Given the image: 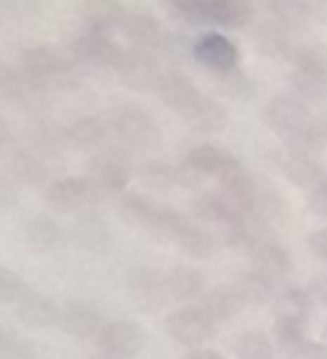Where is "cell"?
<instances>
[{"instance_id": "cell-1", "label": "cell", "mask_w": 327, "mask_h": 359, "mask_svg": "<svg viewBox=\"0 0 327 359\" xmlns=\"http://www.w3.org/2000/svg\"><path fill=\"white\" fill-rule=\"evenodd\" d=\"M168 11L187 22L219 27H243L253 18V6L246 0H180L170 3Z\"/></svg>"}, {"instance_id": "cell-2", "label": "cell", "mask_w": 327, "mask_h": 359, "mask_svg": "<svg viewBox=\"0 0 327 359\" xmlns=\"http://www.w3.org/2000/svg\"><path fill=\"white\" fill-rule=\"evenodd\" d=\"M25 81L37 89H72L79 84L72 62L62 60L50 47H30L20 57Z\"/></svg>"}, {"instance_id": "cell-3", "label": "cell", "mask_w": 327, "mask_h": 359, "mask_svg": "<svg viewBox=\"0 0 327 359\" xmlns=\"http://www.w3.org/2000/svg\"><path fill=\"white\" fill-rule=\"evenodd\" d=\"M133 168H131V158L119 148L101 150L91 158L89 168H86V180L101 192V195H119L126 190Z\"/></svg>"}, {"instance_id": "cell-4", "label": "cell", "mask_w": 327, "mask_h": 359, "mask_svg": "<svg viewBox=\"0 0 327 359\" xmlns=\"http://www.w3.org/2000/svg\"><path fill=\"white\" fill-rule=\"evenodd\" d=\"M111 130L124 145L135 150H148L158 143L160 130L153 116L140 106H121L111 116Z\"/></svg>"}, {"instance_id": "cell-5", "label": "cell", "mask_w": 327, "mask_h": 359, "mask_svg": "<svg viewBox=\"0 0 327 359\" xmlns=\"http://www.w3.org/2000/svg\"><path fill=\"white\" fill-rule=\"evenodd\" d=\"M50 207L65 215H89L101 200V192L86 177H62L50 182L45 192Z\"/></svg>"}, {"instance_id": "cell-6", "label": "cell", "mask_w": 327, "mask_h": 359, "mask_svg": "<svg viewBox=\"0 0 327 359\" xmlns=\"http://www.w3.org/2000/svg\"><path fill=\"white\" fill-rule=\"evenodd\" d=\"M148 344V332L143 325L133 320H116L109 323L99 334V347L106 357L114 359H133Z\"/></svg>"}, {"instance_id": "cell-7", "label": "cell", "mask_w": 327, "mask_h": 359, "mask_svg": "<svg viewBox=\"0 0 327 359\" xmlns=\"http://www.w3.org/2000/svg\"><path fill=\"white\" fill-rule=\"evenodd\" d=\"M72 55H74V60L79 65H89L96 67V69H116L124 50L111 40V35L86 27L72 42Z\"/></svg>"}, {"instance_id": "cell-8", "label": "cell", "mask_w": 327, "mask_h": 359, "mask_svg": "<svg viewBox=\"0 0 327 359\" xmlns=\"http://www.w3.org/2000/svg\"><path fill=\"white\" fill-rule=\"evenodd\" d=\"M214 327L217 325L204 315L202 308H194V305H187V308L175 310L173 315H168L165 320V330L168 334L180 344H187V347L197 349L202 342L214 337Z\"/></svg>"}, {"instance_id": "cell-9", "label": "cell", "mask_w": 327, "mask_h": 359, "mask_svg": "<svg viewBox=\"0 0 327 359\" xmlns=\"http://www.w3.org/2000/svg\"><path fill=\"white\" fill-rule=\"evenodd\" d=\"M121 81H124L128 89L135 91H148V89H158V81L163 79V72H160V62L155 60L153 52L145 50H124L121 62L116 67Z\"/></svg>"}, {"instance_id": "cell-10", "label": "cell", "mask_w": 327, "mask_h": 359, "mask_svg": "<svg viewBox=\"0 0 327 359\" xmlns=\"http://www.w3.org/2000/svg\"><path fill=\"white\" fill-rule=\"evenodd\" d=\"M263 118H266L268 128L276 130L283 140L293 138V135H298L312 123L307 106L302 101L293 99V96H276V99L268 101Z\"/></svg>"}, {"instance_id": "cell-11", "label": "cell", "mask_w": 327, "mask_h": 359, "mask_svg": "<svg viewBox=\"0 0 327 359\" xmlns=\"http://www.w3.org/2000/svg\"><path fill=\"white\" fill-rule=\"evenodd\" d=\"M126 293H128L131 303L143 313H155L165 305L168 290H165V280L153 269H133L126 278Z\"/></svg>"}, {"instance_id": "cell-12", "label": "cell", "mask_w": 327, "mask_h": 359, "mask_svg": "<svg viewBox=\"0 0 327 359\" xmlns=\"http://www.w3.org/2000/svg\"><path fill=\"white\" fill-rule=\"evenodd\" d=\"M192 55L199 65H204L209 72H227L234 69L239 62V47L227 35L219 32H204L192 42Z\"/></svg>"}, {"instance_id": "cell-13", "label": "cell", "mask_w": 327, "mask_h": 359, "mask_svg": "<svg viewBox=\"0 0 327 359\" xmlns=\"http://www.w3.org/2000/svg\"><path fill=\"white\" fill-rule=\"evenodd\" d=\"M69 239L76 249H81L84 254L91 256H104L111 251L114 239H111V229L106 226L104 219H99L96 215H79V219L72 224Z\"/></svg>"}, {"instance_id": "cell-14", "label": "cell", "mask_w": 327, "mask_h": 359, "mask_svg": "<svg viewBox=\"0 0 327 359\" xmlns=\"http://www.w3.org/2000/svg\"><path fill=\"white\" fill-rule=\"evenodd\" d=\"M60 327L76 339H91L99 337L106 325L99 308L89 303H69L60 315Z\"/></svg>"}, {"instance_id": "cell-15", "label": "cell", "mask_w": 327, "mask_h": 359, "mask_svg": "<svg viewBox=\"0 0 327 359\" xmlns=\"http://www.w3.org/2000/svg\"><path fill=\"white\" fill-rule=\"evenodd\" d=\"M276 165L283 175L288 177V182H293L300 190L312 192L322 180H325V170L320 168L315 158H305V155H293V153H276Z\"/></svg>"}, {"instance_id": "cell-16", "label": "cell", "mask_w": 327, "mask_h": 359, "mask_svg": "<svg viewBox=\"0 0 327 359\" xmlns=\"http://www.w3.org/2000/svg\"><path fill=\"white\" fill-rule=\"evenodd\" d=\"M124 35L128 37L131 45H133L135 50H145V52L158 50L160 52L168 32L163 30L160 20H155V15L143 13V11H135V13H128V18H126Z\"/></svg>"}, {"instance_id": "cell-17", "label": "cell", "mask_w": 327, "mask_h": 359, "mask_svg": "<svg viewBox=\"0 0 327 359\" xmlns=\"http://www.w3.org/2000/svg\"><path fill=\"white\" fill-rule=\"evenodd\" d=\"M158 94L168 109L178 111L182 116L202 99V91L194 86V81L187 79L185 74H178V72L163 74V79L158 81Z\"/></svg>"}, {"instance_id": "cell-18", "label": "cell", "mask_w": 327, "mask_h": 359, "mask_svg": "<svg viewBox=\"0 0 327 359\" xmlns=\"http://www.w3.org/2000/svg\"><path fill=\"white\" fill-rule=\"evenodd\" d=\"M15 308H18L20 323H25L27 327H32V330H45V327H52V325H60L62 310L57 308L55 300L47 298L45 293H30V290H27L15 303Z\"/></svg>"}, {"instance_id": "cell-19", "label": "cell", "mask_w": 327, "mask_h": 359, "mask_svg": "<svg viewBox=\"0 0 327 359\" xmlns=\"http://www.w3.org/2000/svg\"><path fill=\"white\" fill-rule=\"evenodd\" d=\"M22 234H25V244L30 246L35 254H52L65 244V229L57 224L52 217L37 215L22 224Z\"/></svg>"}, {"instance_id": "cell-20", "label": "cell", "mask_w": 327, "mask_h": 359, "mask_svg": "<svg viewBox=\"0 0 327 359\" xmlns=\"http://www.w3.org/2000/svg\"><path fill=\"white\" fill-rule=\"evenodd\" d=\"M185 165H189V168L199 175H217V177H224V175L236 168L239 160L234 158L229 150L219 148V145L204 143L189 150L187 158H185Z\"/></svg>"}, {"instance_id": "cell-21", "label": "cell", "mask_w": 327, "mask_h": 359, "mask_svg": "<svg viewBox=\"0 0 327 359\" xmlns=\"http://www.w3.org/2000/svg\"><path fill=\"white\" fill-rule=\"evenodd\" d=\"M248 254H251V261L258 273L268 276V278L276 280L291 273V256H288V251L283 249L281 244H276V241L258 239L256 244L248 249Z\"/></svg>"}, {"instance_id": "cell-22", "label": "cell", "mask_w": 327, "mask_h": 359, "mask_svg": "<svg viewBox=\"0 0 327 359\" xmlns=\"http://www.w3.org/2000/svg\"><path fill=\"white\" fill-rule=\"evenodd\" d=\"M199 308L204 310L209 320L214 325L222 323V320H229L243 308V300H241V293L236 290V285H214L212 290L202 295V305Z\"/></svg>"}, {"instance_id": "cell-23", "label": "cell", "mask_w": 327, "mask_h": 359, "mask_svg": "<svg viewBox=\"0 0 327 359\" xmlns=\"http://www.w3.org/2000/svg\"><path fill=\"white\" fill-rule=\"evenodd\" d=\"M192 215L199 217L202 222H209V224H222L224 229L227 226H234L239 219H241V212L227 200V197L219 192H204L197 200L192 202Z\"/></svg>"}, {"instance_id": "cell-24", "label": "cell", "mask_w": 327, "mask_h": 359, "mask_svg": "<svg viewBox=\"0 0 327 359\" xmlns=\"http://www.w3.org/2000/svg\"><path fill=\"white\" fill-rule=\"evenodd\" d=\"M187 126H192L199 133H219V130L227 128L229 123V111L224 109V104H219L217 99H209L202 96L192 109L185 114Z\"/></svg>"}, {"instance_id": "cell-25", "label": "cell", "mask_w": 327, "mask_h": 359, "mask_svg": "<svg viewBox=\"0 0 327 359\" xmlns=\"http://www.w3.org/2000/svg\"><path fill=\"white\" fill-rule=\"evenodd\" d=\"M81 13H84V20L91 30L106 32V35L111 30H119V27L124 30V22L128 18V11L116 0H91Z\"/></svg>"}, {"instance_id": "cell-26", "label": "cell", "mask_w": 327, "mask_h": 359, "mask_svg": "<svg viewBox=\"0 0 327 359\" xmlns=\"http://www.w3.org/2000/svg\"><path fill=\"white\" fill-rule=\"evenodd\" d=\"M165 290L175 300H192L204 295V273L192 266H178L163 276Z\"/></svg>"}, {"instance_id": "cell-27", "label": "cell", "mask_w": 327, "mask_h": 359, "mask_svg": "<svg viewBox=\"0 0 327 359\" xmlns=\"http://www.w3.org/2000/svg\"><path fill=\"white\" fill-rule=\"evenodd\" d=\"M106 126L101 118L96 116H81L74 123L67 128V145L76 150H84V153H91L96 150L101 143L106 140Z\"/></svg>"}, {"instance_id": "cell-28", "label": "cell", "mask_w": 327, "mask_h": 359, "mask_svg": "<svg viewBox=\"0 0 327 359\" xmlns=\"http://www.w3.org/2000/svg\"><path fill=\"white\" fill-rule=\"evenodd\" d=\"M256 47L261 55L273 57V60L293 55L288 27L283 25V22H278L276 18H268V20H263L261 25L256 27Z\"/></svg>"}, {"instance_id": "cell-29", "label": "cell", "mask_w": 327, "mask_h": 359, "mask_svg": "<svg viewBox=\"0 0 327 359\" xmlns=\"http://www.w3.org/2000/svg\"><path fill=\"white\" fill-rule=\"evenodd\" d=\"M11 172L20 185L27 187H42L47 182V177H50V170L42 163V158H37L35 153H27V150H20V153L13 155Z\"/></svg>"}, {"instance_id": "cell-30", "label": "cell", "mask_w": 327, "mask_h": 359, "mask_svg": "<svg viewBox=\"0 0 327 359\" xmlns=\"http://www.w3.org/2000/svg\"><path fill=\"white\" fill-rule=\"evenodd\" d=\"M236 290L241 293L243 305H266L276 298V280L253 269L236 280Z\"/></svg>"}, {"instance_id": "cell-31", "label": "cell", "mask_w": 327, "mask_h": 359, "mask_svg": "<svg viewBox=\"0 0 327 359\" xmlns=\"http://www.w3.org/2000/svg\"><path fill=\"white\" fill-rule=\"evenodd\" d=\"M212 76H214L217 89L234 101H248L256 94V84L251 81V76L239 69V67L227 69V72H212Z\"/></svg>"}, {"instance_id": "cell-32", "label": "cell", "mask_w": 327, "mask_h": 359, "mask_svg": "<svg viewBox=\"0 0 327 359\" xmlns=\"http://www.w3.org/2000/svg\"><path fill=\"white\" fill-rule=\"evenodd\" d=\"M187 224H189V219L180 215V212L170 210V207H158V212H155V217L148 224V231L153 236H158V239L178 244V239L182 236V231L187 229Z\"/></svg>"}, {"instance_id": "cell-33", "label": "cell", "mask_w": 327, "mask_h": 359, "mask_svg": "<svg viewBox=\"0 0 327 359\" xmlns=\"http://www.w3.org/2000/svg\"><path fill=\"white\" fill-rule=\"evenodd\" d=\"M276 339L288 352H302L305 349V332H307V318H278L276 320Z\"/></svg>"}, {"instance_id": "cell-34", "label": "cell", "mask_w": 327, "mask_h": 359, "mask_svg": "<svg viewBox=\"0 0 327 359\" xmlns=\"http://www.w3.org/2000/svg\"><path fill=\"white\" fill-rule=\"evenodd\" d=\"M119 212L124 222L148 229L150 219H153L155 212H158V205L145 195H126V197H121V202H119Z\"/></svg>"}, {"instance_id": "cell-35", "label": "cell", "mask_w": 327, "mask_h": 359, "mask_svg": "<svg viewBox=\"0 0 327 359\" xmlns=\"http://www.w3.org/2000/svg\"><path fill=\"white\" fill-rule=\"evenodd\" d=\"M266 8L271 13V18L283 22L288 30L312 18V3H305V0H273Z\"/></svg>"}, {"instance_id": "cell-36", "label": "cell", "mask_w": 327, "mask_h": 359, "mask_svg": "<svg viewBox=\"0 0 327 359\" xmlns=\"http://www.w3.org/2000/svg\"><path fill=\"white\" fill-rule=\"evenodd\" d=\"M178 246L185 251V254L194 256V259H209V256L217 251V241L209 231L199 229L197 224L189 222L187 229L182 231V236L178 239Z\"/></svg>"}, {"instance_id": "cell-37", "label": "cell", "mask_w": 327, "mask_h": 359, "mask_svg": "<svg viewBox=\"0 0 327 359\" xmlns=\"http://www.w3.org/2000/svg\"><path fill=\"white\" fill-rule=\"evenodd\" d=\"M293 89L298 91V96L307 101H325L327 99V74L322 72H300L295 69L291 76Z\"/></svg>"}, {"instance_id": "cell-38", "label": "cell", "mask_w": 327, "mask_h": 359, "mask_svg": "<svg viewBox=\"0 0 327 359\" xmlns=\"http://www.w3.org/2000/svg\"><path fill=\"white\" fill-rule=\"evenodd\" d=\"M310 295L300 288H286L276 295V310L278 318H307L310 313Z\"/></svg>"}, {"instance_id": "cell-39", "label": "cell", "mask_w": 327, "mask_h": 359, "mask_svg": "<svg viewBox=\"0 0 327 359\" xmlns=\"http://www.w3.org/2000/svg\"><path fill=\"white\" fill-rule=\"evenodd\" d=\"M140 180H143L145 185L153 187L158 192H168L173 187H178V168L168 163H145L140 168Z\"/></svg>"}, {"instance_id": "cell-40", "label": "cell", "mask_w": 327, "mask_h": 359, "mask_svg": "<svg viewBox=\"0 0 327 359\" xmlns=\"http://www.w3.org/2000/svg\"><path fill=\"white\" fill-rule=\"evenodd\" d=\"M239 359H273V344L263 332H243L236 339Z\"/></svg>"}, {"instance_id": "cell-41", "label": "cell", "mask_w": 327, "mask_h": 359, "mask_svg": "<svg viewBox=\"0 0 327 359\" xmlns=\"http://www.w3.org/2000/svg\"><path fill=\"white\" fill-rule=\"evenodd\" d=\"M293 65L300 72H322L327 74V47L307 45L300 50H293Z\"/></svg>"}, {"instance_id": "cell-42", "label": "cell", "mask_w": 327, "mask_h": 359, "mask_svg": "<svg viewBox=\"0 0 327 359\" xmlns=\"http://www.w3.org/2000/svg\"><path fill=\"white\" fill-rule=\"evenodd\" d=\"M27 81L20 72H15L11 65L0 62V96L8 101H22L27 94Z\"/></svg>"}, {"instance_id": "cell-43", "label": "cell", "mask_w": 327, "mask_h": 359, "mask_svg": "<svg viewBox=\"0 0 327 359\" xmlns=\"http://www.w3.org/2000/svg\"><path fill=\"white\" fill-rule=\"evenodd\" d=\"M25 293H27L25 280H22L13 269L0 266V303L3 305L18 303Z\"/></svg>"}, {"instance_id": "cell-44", "label": "cell", "mask_w": 327, "mask_h": 359, "mask_svg": "<svg viewBox=\"0 0 327 359\" xmlns=\"http://www.w3.org/2000/svg\"><path fill=\"white\" fill-rule=\"evenodd\" d=\"M37 148L47 155H60L62 150L67 148V130L57 128V126H42L37 130V138H35Z\"/></svg>"}, {"instance_id": "cell-45", "label": "cell", "mask_w": 327, "mask_h": 359, "mask_svg": "<svg viewBox=\"0 0 327 359\" xmlns=\"http://www.w3.org/2000/svg\"><path fill=\"white\" fill-rule=\"evenodd\" d=\"M0 359H35V349H32L25 339L11 337L6 349L0 352Z\"/></svg>"}, {"instance_id": "cell-46", "label": "cell", "mask_w": 327, "mask_h": 359, "mask_svg": "<svg viewBox=\"0 0 327 359\" xmlns=\"http://www.w3.org/2000/svg\"><path fill=\"white\" fill-rule=\"evenodd\" d=\"M18 205V187L11 177H3L0 175V215L11 212Z\"/></svg>"}, {"instance_id": "cell-47", "label": "cell", "mask_w": 327, "mask_h": 359, "mask_svg": "<svg viewBox=\"0 0 327 359\" xmlns=\"http://www.w3.org/2000/svg\"><path fill=\"white\" fill-rule=\"evenodd\" d=\"M307 205H310V210L315 212L317 217H325V219H327V175H325V180H322L320 185L310 192V197H307Z\"/></svg>"}, {"instance_id": "cell-48", "label": "cell", "mask_w": 327, "mask_h": 359, "mask_svg": "<svg viewBox=\"0 0 327 359\" xmlns=\"http://www.w3.org/2000/svg\"><path fill=\"white\" fill-rule=\"evenodd\" d=\"M199 177H202V175L199 172H194L192 168H189V165H180L178 168V187H182V190H197L199 187Z\"/></svg>"}, {"instance_id": "cell-49", "label": "cell", "mask_w": 327, "mask_h": 359, "mask_svg": "<svg viewBox=\"0 0 327 359\" xmlns=\"http://www.w3.org/2000/svg\"><path fill=\"white\" fill-rule=\"evenodd\" d=\"M307 295H310V300H315V303L327 305V273L317 276V278L312 280L310 288H307Z\"/></svg>"}, {"instance_id": "cell-50", "label": "cell", "mask_w": 327, "mask_h": 359, "mask_svg": "<svg viewBox=\"0 0 327 359\" xmlns=\"http://www.w3.org/2000/svg\"><path fill=\"white\" fill-rule=\"evenodd\" d=\"M307 244H310L312 254L327 264V229H320V231H315V234H310Z\"/></svg>"}, {"instance_id": "cell-51", "label": "cell", "mask_w": 327, "mask_h": 359, "mask_svg": "<svg viewBox=\"0 0 327 359\" xmlns=\"http://www.w3.org/2000/svg\"><path fill=\"white\" fill-rule=\"evenodd\" d=\"M302 359H327V347L320 342H307L305 349L300 352Z\"/></svg>"}, {"instance_id": "cell-52", "label": "cell", "mask_w": 327, "mask_h": 359, "mask_svg": "<svg viewBox=\"0 0 327 359\" xmlns=\"http://www.w3.org/2000/svg\"><path fill=\"white\" fill-rule=\"evenodd\" d=\"M185 359H224L222 354L212 352V349H189L187 354H185Z\"/></svg>"}, {"instance_id": "cell-53", "label": "cell", "mask_w": 327, "mask_h": 359, "mask_svg": "<svg viewBox=\"0 0 327 359\" xmlns=\"http://www.w3.org/2000/svg\"><path fill=\"white\" fill-rule=\"evenodd\" d=\"M315 128H317V133H320L322 143H327V114H322L320 118L315 121Z\"/></svg>"}, {"instance_id": "cell-54", "label": "cell", "mask_w": 327, "mask_h": 359, "mask_svg": "<svg viewBox=\"0 0 327 359\" xmlns=\"http://www.w3.org/2000/svg\"><path fill=\"white\" fill-rule=\"evenodd\" d=\"M11 337H13L11 332H6V330L0 327V352H3V349H6V344L11 342Z\"/></svg>"}, {"instance_id": "cell-55", "label": "cell", "mask_w": 327, "mask_h": 359, "mask_svg": "<svg viewBox=\"0 0 327 359\" xmlns=\"http://www.w3.org/2000/svg\"><path fill=\"white\" fill-rule=\"evenodd\" d=\"M8 138V130H6V126L0 123V145H3V140Z\"/></svg>"}, {"instance_id": "cell-56", "label": "cell", "mask_w": 327, "mask_h": 359, "mask_svg": "<svg viewBox=\"0 0 327 359\" xmlns=\"http://www.w3.org/2000/svg\"><path fill=\"white\" fill-rule=\"evenodd\" d=\"M99 359H114V357H106V354H101V357Z\"/></svg>"}, {"instance_id": "cell-57", "label": "cell", "mask_w": 327, "mask_h": 359, "mask_svg": "<svg viewBox=\"0 0 327 359\" xmlns=\"http://www.w3.org/2000/svg\"><path fill=\"white\" fill-rule=\"evenodd\" d=\"M325 334H327V330H325Z\"/></svg>"}]
</instances>
